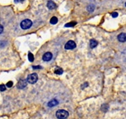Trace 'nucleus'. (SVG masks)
Here are the masks:
<instances>
[{
	"label": "nucleus",
	"instance_id": "f257e3e1",
	"mask_svg": "<svg viewBox=\"0 0 126 119\" xmlns=\"http://www.w3.org/2000/svg\"><path fill=\"white\" fill-rule=\"evenodd\" d=\"M56 117L58 119H65L69 116V112L66 110L60 109L56 112Z\"/></svg>",
	"mask_w": 126,
	"mask_h": 119
},
{
	"label": "nucleus",
	"instance_id": "f03ea898",
	"mask_svg": "<svg viewBox=\"0 0 126 119\" xmlns=\"http://www.w3.org/2000/svg\"><path fill=\"white\" fill-rule=\"evenodd\" d=\"M32 25V22L30 19H25V20L23 21L20 23V27L22 29H24V30L29 29Z\"/></svg>",
	"mask_w": 126,
	"mask_h": 119
},
{
	"label": "nucleus",
	"instance_id": "7ed1b4c3",
	"mask_svg": "<svg viewBox=\"0 0 126 119\" xmlns=\"http://www.w3.org/2000/svg\"><path fill=\"white\" fill-rule=\"evenodd\" d=\"M38 80V75L36 73H32L30 74L28 77H27V81L30 84H34L36 83Z\"/></svg>",
	"mask_w": 126,
	"mask_h": 119
},
{
	"label": "nucleus",
	"instance_id": "20e7f679",
	"mask_svg": "<svg viewBox=\"0 0 126 119\" xmlns=\"http://www.w3.org/2000/svg\"><path fill=\"white\" fill-rule=\"evenodd\" d=\"M76 47H77V45H76V43L72 41V40H69V41H68L66 43V45L64 46V48H65V49L69 50V49H74Z\"/></svg>",
	"mask_w": 126,
	"mask_h": 119
},
{
	"label": "nucleus",
	"instance_id": "39448f33",
	"mask_svg": "<svg viewBox=\"0 0 126 119\" xmlns=\"http://www.w3.org/2000/svg\"><path fill=\"white\" fill-rule=\"evenodd\" d=\"M27 81L25 79H22V80H20L18 82V85H17V87L18 89H23L27 86Z\"/></svg>",
	"mask_w": 126,
	"mask_h": 119
},
{
	"label": "nucleus",
	"instance_id": "423d86ee",
	"mask_svg": "<svg viewBox=\"0 0 126 119\" xmlns=\"http://www.w3.org/2000/svg\"><path fill=\"white\" fill-rule=\"evenodd\" d=\"M53 58V54L50 52H46L43 56V60L45 61H49L52 59Z\"/></svg>",
	"mask_w": 126,
	"mask_h": 119
},
{
	"label": "nucleus",
	"instance_id": "0eeeda50",
	"mask_svg": "<svg viewBox=\"0 0 126 119\" xmlns=\"http://www.w3.org/2000/svg\"><path fill=\"white\" fill-rule=\"evenodd\" d=\"M58 101L57 100V99H52V100L50 101L48 103V106L49 107H53L55 106L58 105Z\"/></svg>",
	"mask_w": 126,
	"mask_h": 119
},
{
	"label": "nucleus",
	"instance_id": "6e6552de",
	"mask_svg": "<svg viewBox=\"0 0 126 119\" xmlns=\"http://www.w3.org/2000/svg\"><path fill=\"white\" fill-rule=\"evenodd\" d=\"M126 33L122 32V33H121V34L118 36V40L120 42H126Z\"/></svg>",
	"mask_w": 126,
	"mask_h": 119
},
{
	"label": "nucleus",
	"instance_id": "1a4fd4ad",
	"mask_svg": "<svg viewBox=\"0 0 126 119\" xmlns=\"http://www.w3.org/2000/svg\"><path fill=\"white\" fill-rule=\"evenodd\" d=\"M47 7L49 9H54L56 8V4L53 1H49L47 4Z\"/></svg>",
	"mask_w": 126,
	"mask_h": 119
},
{
	"label": "nucleus",
	"instance_id": "9d476101",
	"mask_svg": "<svg viewBox=\"0 0 126 119\" xmlns=\"http://www.w3.org/2000/svg\"><path fill=\"white\" fill-rule=\"evenodd\" d=\"M97 45H98V42L96 41L95 40H94V39H92L90 41V47L92 49L96 47L97 46Z\"/></svg>",
	"mask_w": 126,
	"mask_h": 119
},
{
	"label": "nucleus",
	"instance_id": "9b49d317",
	"mask_svg": "<svg viewBox=\"0 0 126 119\" xmlns=\"http://www.w3.org/2000/svg\"><path fill=\"white\" fill-rule=\"evenodd\" d=\"M58 18H56L55 16H53V18L50 19V23H51V24H53V25L56 24V23H58Z\"/></svg>",
	"mask_w": 126,
	"mask_h": 119
},
{
	"label": "nucleus",
	"instance_id": "f8f14e48",
	"mask_svg": "<svg viewBox=\"0 0 126 119\" xmlns=\"http://www.w3.org/2000/svg\"><path fill=\"white\" fill-rule=\"evenodd\" d=\"M55 74H58V75H62L63 73V70L61 68H58L55 71Z\"/></svg>",
	"mask_w": 126,
	"mask_h": 119
},
{
	"label": "nucleus",
	"instance_id": "ddd939ff",
	"mask_svg": "<svg viewBox=\"0 0 126 119\" xmlns=\"http://www.w3.org/2000/svg\"><path fill=\"white\" fill-rule=\"evenodd\" d=\"M77 24V22H74V21H72V22H70V23H67L64 26L65 27H73V26H74L75 25Z\"/></svg>",
	"mask_w": 126,
	"mask_h": 119
},
{
	"label": "nucleus",
	"instance_id": "4468645a",
	"mask_svg": "<svg viewBox=\"0 0 126 119\" xmlns=\"http://www.w3.org/2000/svg\"><path fill=\"white\" fill-rule=\"evenodd\" d=\"M28 59L30 60V61H31V62L34 61V56L31 52H29V54H28Z\"/></svg>",
	"mask_w": 126,
	"mask_h": 119
},
{
	"label": "nucleus",
	"instance_id": "2eb2a0df",
	"mask_svg": "<svg viewBox=\"0 0 126 119\" xmlns=\"http://www.w3.org/2000/svg\"><path fill=\"white\" fill-rule=\"evenodd\" d=\"M0 90L1 91H5L6 90V87H5V85H0Z\"/></svg>",
	"mask_w": 126,
	"mask_h": 119
},
{
	"label": "nucleus",
	"instance_id": "dca6fc26",
	"mask_svg": "<svg viewBox=\"0 0 126 119\" xmlns=\"http://www.w3.org/2000/svg\"><path fill=\"white\" fill-rule=\"evenodd\" d=\"M6 86L7 87H11L13 86V82L12 81H9V82H7V84H6Z\"/></svg>",
	"mask_w": 126,
	"mask_h": 119
},
{
	"label": "nucleus",
	"instance_id": "f3484780",
	"mask_svg": "<svg viewBox=\"0 0 126 119\" xmlns=\"http://www.w3.org/2000/svg\"><path fill=\"white\" fill-rule=\"evenodd\" d=\"M118 14L117 12H113L112 14V17H113V18H116L118 16Z\"/></svg>",
	"mask_w": 126,
	"mask_h": 119
},
{
	"label": "nucleus",
	"instance_id": "a211bd4d",
	"mask_svg": "<svg viewBox=\"0 0 126 119\" xmlns=\"http://www.w3.org/2000/svg\"><path fill=\"white\" fill-rule=\"evenodd\" d=\"M32 68H33V69H41V67L40 66H33Z\"/></svg>",
	"mask_w": 126,
	"mask_h": 119
},
{
	"label": "nucleus",
	"instance_id": "6ab92c4d",
	"mask_svg": "<svg viewBox=\"0 0 126 119\" xmlns=\"http://www.w3.org/2000/svg\"><path fill=\"white\" fill-rule=\"evenodd\" d=\"M3 30H4V27L1 25H0V34L3 32Z\"/></svg>",
	"mask_w": 126,
	"mask_h": 119
},
{
	"label": "nucleus",
	"instance_id": "aec40b11",
	"mask_svg": "<svg viewBox=\"0 0 126 119\" xmlns=\"http://www.w3.org/2000/svg\"><path fill=\"white\" fill-rule=\"evenodd\" d=\"M23 1H24V0H15L16 2H22Z\"/></svg>",
	"mask_w": 126,
	"mask_h": 119
}]
</instances>
